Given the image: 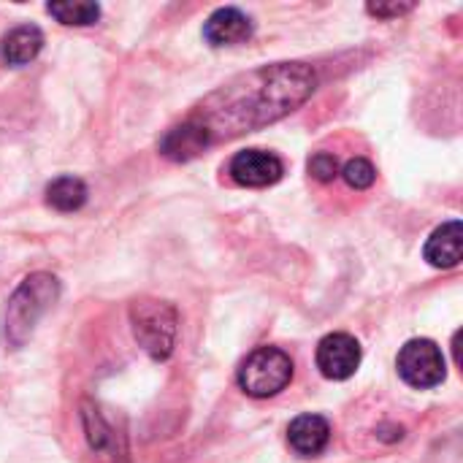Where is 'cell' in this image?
Listing matches in <instances>:
<instances>
[{
  "label": "cell",
  "instance_id": "cell-1",
  "mask_svg": "<svg viewBox=\"0 0 463 463\" xmlns=\"http://www.w3.org/2000/svg\"><path fill=\"white\" fill-rule=\"evenodd\" d=\"M315 84L317 79L304 62L258 68L220 87L203 100L201 111L187 119L198 122L214 144L282 119L315 92Z\"/></svg>",
  "mask_w": 463,
  "mask_h": 463
},
{
  "label": "cell",
  "instance_id": "cell-2",
  "mask_svg": "<svg viewBox=\"0 0 463 463\" xmlns=\"http://www.w3.org/2000/svg\"><path fill=\"white\" fill-rule=\"evenodd\" d=\"M60 296V282L57 277L38 271L30 274L11 296L8 309H5V339L11 347H22L38 320L52 309V304Z\"/></svg>",
  "mask_w": 463,
  "mask_h": 463
},
{
  "label": "cell",
  "instance_id": "cell-3",
  "mask_svg": "<svg viewBox=\"0 0 463 463\" xmlns=\"http://www.w3.org/2000/svg\"><path fill=\"white\" fill-rule=\"evenodd\" d=\"M130 323L136 342L144 347L146 355H152L155 361H165L174 353L179 317L171 304L157 298H141L130 307Z\"/></svg>",
  "mask_w": 463,
  "mask_h": 463
},
{
  "label": "cell",
  "instance_id": "cell-4",
  "mask_svg": "<svg viewBox=\"0 0 463 463\" xmlns=\"http://www.w3.org/2000/svg\"><path fill=\"white\" fill-rule=\"evenodd\" d=\"M293 380V361L279 347H258L239 369V385L252 399H271Z\"/></svg>",
  "mask_w": 463,
  "mask_h": 463
},
{
  "label": "cell",
  "instance_id": "cell-5",
  "mask_svg": "<svg viewBox=\"0 0 463 463\" xmlns=\"http://www.w3.org/2000/svg\"><path fill=\"white\" fill-rule=\"evenodd\" d=\"M399 374L407 385L412 388H437L445 374H448V364L442 350L431 342V339H412L402 347L399 353Z\"/></svg>",
  "mask_w": 463,
  "mask_h": 463
},
{
  "label": "cell",
  "instance_id": "cell-6",
  "mask_svg": "<svg viewBox=\"0 0 463 463\" xmlns=\"http://www.w3.org/2000/svg\"><path fill=\"white\" fill-rule=\"evenodd\" d=\"M361 366V345L350 334H328L317 345V369L328 380H350Z\"/></svg>",
  "mask_w": 463,
  "mask_h": 463
},
{
  "label": "cell",
  "instance_id": "cell-7",
  "mask_svg": "<svg viewBox=\"0 0 463 463\" xmlns=\"http://www.w3.org/2000/svg\"><path fill=\"white\" fill-rule=\"evenodd\" d=\"M285 165L277 155L263 149H244L231 160V176L241 187H269L279 182Z\"/></svg>",
  "mask_w": 463,
  "mask_h": 463
},
{
  "label": "cell",
  "instance_id": "cell-8",
  "mask_svg": "<svg viewBox=\"0 0 463 463\" xmlns=\"http://www.w3.org/2000/svg\"><path fill=\"white\" fill-rule=\"evenodd\" d=\"M209 146H212L209 133L193 119H184V122L168 128L160 138V155L174 163H187V160L198 157L201 152H206Z\"/></svg>",
  "mask_w": 463,
  "mask_h": 463
},
{
  "label": "cell",
  "instance_id": "cell-9",
  "mask_svg": "<svg viewBox=\"0 0 463 463\" xmlns=\"http://www.w3.org/2000/svg\"><path fill=\"white\" fill-rule=\"evenodd\" d=\"M250 35H252V19L239 8H217L203 24V38L212 46H233L247 41Z\"/></svg>",
  "mask_w": 463,
  "mask_h": 463
},
{
  "label": "cell",
  "instance_id": "cell-10",
  "mask_svg": "<svg viewBox=\"0 0 463 463\" xmlns=\"http://www.w3.org/2000/svg\"><path fill=\"white\" fill-rule=\"evenodd\" d=\"M288 442H290V448L298 456L315 458V456H320L328 448V442H331V426L320 415H298L290 423V429H288Z\"/></svg>",
  "mask_w": 463,
  "mask_h": 463
},
{
  "label": "cell",
  "instance_id": "cell-11",
  "mask_svg": "<svg viewBox=\"0 0 463 463\" xmlns=\"http://www.w3.org/2000/svg\"><path fill=\"white\" fill-rule=\"evenodd\" d=\"M461 241L463 228L458 220L445 222L442 228H437L431 233V239L426 241V260L437 269H453L461 263Z\"/></svg>",
  "mask_w": 463,
  "mask_h": 463
},
{
  "label": "cell",
  "instance_id": "cell-12",
  "mask_svg": "<svg viewBox=\"0 0 463 463\" xmlns=\"http://www.w3.org/2000/svg\"><path fill=\"white\" fill-rule=\"evenodd\" d=\"M43 49V33L35 24H19L0 41V57L8 65H27Z\"/></svg>",
  "mask_w": 463,
  "mask_h": 463
},
{
  "label": "cell",
  "instance_id": "cell-13",
  "mask_svg": "<svg viewBox=\"0 0 463 463\" xmlns=\"http://www.w3.org/2000/svg\"><path fill=\"white\" fill-rule=\"evenodd\" d=\"M46 203L57 212H76L87 203V184L76 176H57L46 187Z\"/></svg>",
  "mask_w": 463,
  "mask_h": 463
},
{
  "label": "cell",
  "instance_id": "cell-14",
  "mask_svg": "<svg viewBox=\"0 0 463 463\" xmlns=\"http://www.w3.org/2000/svg\"><path fill=\"white\" fill-rule=\"evenodd\" d=\"M46 11L57 22L76 24V27H87V24H95L100 19V5L98 3H49Z\"/></svg>",
  "mask_w": 463,
  "mask_h": 463
},
{
  "label": "cell",
  "instance_id": "cell-15",
  "mask_svg": "<svg viewBox=\"0 0 463 463\" xmlns=\"http://www.w3.org/2000/svg\"><path fill=\"white\" fill-rule=\"evenodd\" d=\"M342 176H345V182H347L350 187H355V190H366V187H372V184H374L377 171H374V165H372L366 157H355V160H350V163L345 165Z\"/></svg>",
  "mask_w": 463,
  "mask_h": 463
},
{
  "label": "cell",
  "instance_id": "cell-16",
  "mask_svg": "<svg viewBox=\"0 0 463 463\" xmlns=\"http://www.w3.org/2000/svg\"><path fill=\"white\" fill-rule=\"evenodd\" d=\"M309 174H312L317 182H331V179H336V174H339V163H336L334 155L317 152L315 157H309Z\"/></svg>",
  "mask_w": 463,
  "mask_h": 463
},
{
  "label": "cell",
  "instance_id": "cell-17",
  "mask_svg": "<svg viewBox=\"0 0 463 463\" xmlns=\"http://www.w3.org/2000/svg\"><path fill=\"white\" fill-rule=\"evenodd\" d=\"M415 5L412 3H369L366 11L372 16H380V19H391V16H402L407 11H412Z\"/></svg>",
  "mask_w": 463,
  "mask_h": 463
}]
</instances>
